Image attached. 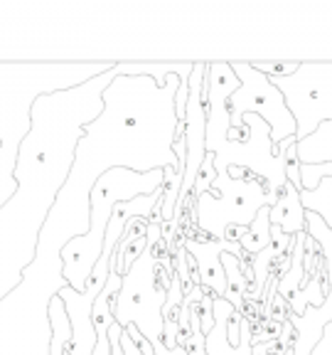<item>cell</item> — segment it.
I'll return each mask as SVG.
<instances>
[{
  "mask_svg": "<svg viewBox=\"0 0 332 355\" xmlns=\"http://www.w3.org/2000/svg\"><path fill=\"white\" fill-rule=\"evenodd\" d=\"M163 171L136 173L128 168H111L96 178L94 188L89 190V230L84 234L69 237L59 250L62 279L77 294L86 291V282L94 272V264L104 252V234L109 217L118 202H131L143 195H153L163 188Z\"/></svg>",
  "mask_w": 332,
  "mask_h": 355,
  "instance_id": "cell-1",
  "label": "cell"
},
{
  "mask_svg": "<svg viewBox=\"0 0 332 355\" xmlns=\"http://www.w3.org/2000/svg\"><path fill=\"white\" fill-rule=\"evenodd\" d=\"M163 239V222H148L145 250L121 277V288L113 299V321L121 328L136 326L150 345L163 340V306L167 288L158 286L160 261L155 259V244Z\"/></svg>",
  "mask_w": 332,
  "mask_h": 355,
  "instance_id": "cell-2",
  "label": "cell"
},
{
  "mask_svg": "<svg viewBox=\"0 0 332 355\" xmlns=\"http://www.w3.org/2000/svg\"><path fill=\"white\" fill-rule=\"evenodd\" d=\"M261 207H273L264 180L243 168H229L224 178L216 175L210 193L192 202V220L202 234L224 242L227 227H249Z\"/></svg>",
  "mask_w": 332,
  "mask_h": 355,
  "instance_id": "cell-3",
  "label": "cell"
},
{
  "mask_svg": "<svg viewBox=\"0 0 332 355\" xmlns=\"http://www.w3.org/2000/svg\"><path fill=\"white\" fill-rule=\"evenodd\" d=\"M229 64H232V72L239 79V89L229 96V123H232L229 139L243 141L246 126H243L241 119L246 114H256L268 123L273 146H278L286 139H293L295 121L288 111L283 94L273 87L271 79L256 72L251 62H229Z\"/></svg>",
  "mask_w": 332,
  "mask_h": 355,
  "instance_id": "cell-4",
  "label": "cell"
},
{
  "mask_svg": "<svg viewBox=\"0 0 332 355\" xmlns=\"http://www.w3.org/2000/svg\"><path fill=\"white\" fill-rule=\"evenodd\" d=\"M295 121V141H305L332 121V62H300L295 74L271 79Z\"/></svg>",
  "mask_w": 332,
  "mask_h": 355,
  "instance_id": "cell-5",
  "label": "cell"
},
{
  "mask_svg": "<svg viewBox=\"0 0 332 355\" xmlns=\"http://www.w3.org/2000/svg\"><path fill=\"white\" fill-rule=\"evenodd\" d=\"M305 234L317 244L322 259V274H325V299L317 309L308 306L303 316H290L288 323L293 326L295 338L288 345V355H310L315 343L320 340L322 326L332 321V232L315 212H305Z\"/></svg>",
  "mask_w": 332,
  "mask_h": 355,
  "instance_id": "cell-6",
  "label": "cell"
},
{
  "mask_svg": "<svg viewBox=\"0 0 332 355\" xmlns=\"http://www.w3.org/2000/svg\"><path fill=\"white\" fill-rule=\"evenodd\" d=\"M185 252L194 259L199 272V286L205 288V294H210L212 299H221L224 296V288H227V277H224V266H221V254L229 252V254L243 257L239 242H214V239H194L187 237L183 242Z\"/></svg>",
  "mask_w": 332,
  "mask_h": 355,
  "instance_id": "cell-7",
  "label": "cell"
},
{
  "mask_svg": "<svg viewBox=\"0 0 332 355\" xmlns=\"http://www.w3.org/2000/svg\"><path fill=\"white\" fill-rule=\"evenodd\" d=\"M214 326L205 336L207 355H254V331H251L249 318H241L239 323V343H229V321L234 318L237 309L229 301L214 299Z\"/></svg>",
  "mask_w": 332,
  "mask_h": 355,
  "instance_id": "cell-8",
  "label": "cell"
},
{
  "mask_svg": "<svg viewBox=\"0 0 332 355\" xmlns=\"http://www.w3.org/2000/svg\"><path fill=\"white\" fill-rule=\"evenodd\" d=\"M268 220H271V225L281 227L286 237H295V234L305 232V210L300 205V190H295V185H283L276 205L268 207Z\"/></svg>",
  "mask_w": 332,
  "mask_h": 355,
  "instance_id": "cell-9",
  "label": "cell"
},
{
  "mask_svg": "<svg viewBox=\"0 0 332 355\" xmlns=\"http://www.w3.org/2000/svg\"><path fill=\"white\" fill-rule=\"evenodd\" d=\"M300 166H322L332 163V121L322 123L313 136L295 144Z\"/></svg>",
  "mask_w": 332,
  "mask_h": 355,
  "instance_id": "cell-10",
  "label": "cell"
},
{
  "mask_svg": "<svg viewBox=\"0 0 332 355\" xmlns=\"http://www.w3.org/2000/svg\"><path fill=\"white\" fill-rule=\"evenodd\" d=\"M305 239L308 234L300 232L290 242V269L278 279V296H283L286 301L293 299L295 291H300V284L305 279Z\"/></svg>",
  "mask_w": 332,
  "mask_h": 355,
  "instance_id": "cell-11",
  "label": "cell"
},
{
  "mask_svg": "<svg viewBox=\"0 0 332 355\" xmlns=\"http://www.w3.org/2000/svg\"><path fill=\"white\" fill-rule=\"evenodd\" d=\"M221 266H224V277H227V288H224L221 299L229 301L237 309V313H243V306H246L243 304V296L249 291V279L241 272V257L224 252L221 254Z\"/></svg>",
  "mask_w": 332,
  "mask_h": 355,
  "instance_id": "cell-12",
  "label": "cell"
},
{
  "mask_svg": "<svg viewBox=\"0 0 332 355\" xmlns=\"http://www.w3.org/2000/svg\"><path fill=\"white\" fill-rule=\"evenodd\" d=\"M194 64H148V62H140V64H128V62H118L116 64V74L118 77H150L158 87L165 84V79L170 74H177V77L190 79Z\"/></svg>",
  "mask_w": 332,
  "mask_h": 355,
  "instance_id": "cell-13",
  "label": "cell"
},
{
  "mask_svg": "<svg viewBox=\"0 0 332 355\" xmlns=\"http://www.w3.org/2000/svg\"><path fill=\"white\" fill-rule=\"evenodd\" d=\"M300 205L305 212H315L332 232V175L320 178L315 190H300Z\"/></svg>",
  "mask_w": 332,
  "mask_h": 355,
  "instance_id": "cell-14",
  "label": "cell"
},
{
  "mask_svg": "<svg viewBox=\"0 0 332 355\" xmlns=\"http://www.w3.org/2000/svg\"><path fill=\"white\" fill-rule=\"evenodd\" d=\"M243 257H256L266 247H271V220H268V207H261L256 220L249 225L246 234L239 239Z\"/></svg>",
  "mask_w": 332,
  "mask_h": 355,
  "instance_id": "cell-15",
  "label": "cell"
},
{
  "mask_svg": "<svg viewBox=\"0 0 332 355\" xmlns=\"http://www.w3.org/2000/svg\"><path fill=\"white\" fill-rule=\"evenodd\" d=\"M214 180H216L214 155L207 153L205 161H202V168H199V173H197V178H194V188H192V193H190V200L194 202V200H197L199 195L210 193L212 185H214Z\"/></svg>",
  "mask_w": 332,
  "mask_h": 355,
  "instance_id": "cell-16",
  "label": "cell"
},
{
  "mask_svg": "<svg viewBox=\"0 0 332 355\" xmlns=\"http://www.w3.org/2000/svg\"><path fill=\"white\" fill-rule=\"evenodd\" d=\"M300 62H251L256 72L266 74L268 79H278V77H290L295 74Z\"/></svg>",
  "mask_w": 332,
  "mask_h": 355,
  "instance_id": "cell-17",
  "label": "cell"
},
{
  "mask_svg": "<svg viewBox=\"0 0 332 355\" xmlns=\"http://www.w3.org/2000/svg\"><path fill=\"white\" fill-rule=\"evenodd\" d=\"M332 175V163H322V166H300V183L303 190H315L320 183V178Z\"/></svg>",
  "mask_w": 332,
  "mask_h": 355,
  "instance_id": "cell-18",
  "label": "cell"
},
{
  "mask_svg": "<svg viewBox=\"0 0 332 355\" xmlns=\"http://www.w3.org/2000/svg\"><path fill=\"white\" fill-rule=\"evenodd\" d=\"M286 178L288 183L295 185V190H303V183H300V161H298V150L295 146L286 150Z\"/></svg>",
  "mask_w": 332,
  "mask_h": 355,
  "instance_id": "cell-19",
  "label": "cell"
},
{
  "mask_svg": "<svg viewBox=\"0 0 332 355\" xmlns=\"http://www.w3.org/2000/svg\"><path fill=\"white\" fill-rule=\"evenodd\" d=\"M310 355H332V321L322 326L320 340L315 343V348H313Z\"/></svg>",
  "mask_w": 332,
  "mask_h": 355,
  "instance_id": "cell-20",
  "label": "cell"
},
{
  "mask_svg": "<svg viewBox=\"0 0 332 355\" xmlns=\"http://www.w3.org/2000/svg\"><path fill=\"white\" fill-rule=\"evenodd\" d=\"M121 333H123V328L118 326L116 321H113V326H111V331H109L111 355H123V348H121Z\"/></svg>",
  "mask_w": 332,
  "mask_h": 355,
  "instance_id": "cell-21",
  "label": "cell"
},
{
  "mask_svg": "<svg viewBox=\"0 0 332 355\" xmlns=\"http://www.w3.org/2000/svg\"><path fill=\"white\" fill-rule=\"evenodd\" d=\"M121 348H123V355H143V353L138 350V345L133 343L131 336H128L126 331L121 333Z\"/></svg>",
  "mask_w": 332,
  "mask_h": 355,
  "instance_id": "cell-22",
  "label": "cell"
},
{
  "mask_svg": "<svg viewBox=\"0 0 332 355\" xmlns=\"http://www.w3.org/2000/svg\"><path fill=\"white\" fill-rule=\"evenodd\" d=\"M0 150H3V139H0Z\"/></svg>",
  "mask_w": 332,
  "mask_h": 355,
  "instance_id": "cell-23",
  "label": "cell"
}]
</instances>
